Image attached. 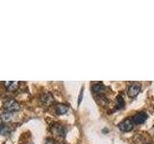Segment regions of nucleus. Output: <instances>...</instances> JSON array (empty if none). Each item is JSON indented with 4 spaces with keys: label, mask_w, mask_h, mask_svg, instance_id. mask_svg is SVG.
<instances>
[{
    "label": "nucleus",
    "mask_w": 154,
    "mask_h": 144,
    "mask_svg": "<svg viewBox=\"0 0 154 144\" xmlns=\"http://www.w3.org/2000/svg\"><path fill=\"white\" fill-rule=\"evenodd\" d=\"M3 108L5 110V112H14L16 113L20 110V105L16 100H8L4 103Z\"/></svg>",
    "instance_id": "nucleus-1"
},
{
    "label": "nucleus",
    "mask_w": 154,
    "mask_h": 144,
    "mask_svg": "<svg viewBox=\"0 0 154 144\" xmlns=\"http://www.w3.org/2000/svg\"><path fill=\"white\" fill-rule=\"evenodd\" d=\"M50 130H51V133L56 134L58 136H66V127L63 126L62 124L60 123H54L51 125L50 127Z\"/></svg>",
    "instance_id": "nucleus-2"
},
{
    "label": "nucleus",
    "mask_w": 154,
    "mask_h": 144,
    "mask_svg": "<svg viewBox=\"0 0 154 144\" xmlns=\"http://www.w3.org/2000/svg\"><path fill=\"white\" fill-rule=\"evenodd\" d=\"M118 126L122 132H129L133 129V120L131 118H126L119 123Z\"/></svg>",
    "instance_id": "nucleus-3"
},
{
    "label": "nucleus",
    "mask_w": 154,
    "mask_h": 144,
    "mask_svg": "<svg viewBox=\"0 0 154 144\" xmlns=\"http://www.w3.org/2000/svg\"><path fill=\"white\" fill-rule=\"evenodd\" d=\"M141 88H142V86L140 83L136 82V83H133L131 86H129L128 88V96L131 98H134L136 97V96L140 93V91H141Z\"/></svg>",
    "instance_id": "nucleus-4"
},
{
    "label": "nucleus",
    "mask_w": 154,
    "mask_h": 144,
    "mask_svg": "<svg viewBox=\"0 0 154 144\" xmlns=\"http://www.w3.org/2000/svg\"><path fill=\"white\" fill-rule=\"evenodd\" d=\"M41 102L45 106H51L54 103V98L50 92H46L41 96Z\"/></svg>",
    "instance_id": "nucleus-5"
},
{
    "label": "nucleus",
    "mask_w": 154,
    "mask_h": 144,
    "mask_svg": "<svg viewBox=\"0 0 154 144\" xmlns=\"http://www.w3.org/2000/svg\"><path fill=\"white\" fill-rule=\"evenodd\" d=\"M147 119V114L146 112H139L134 115L133 117V123L134 124H142Z\"/></svg>",
    "instance_id": "nucleus-6"
},
{
    "label": "nucleus",
    "mask_w": 154,
    "mask_h": 144,
    "mask_svg": "<svg viewBox=\"0 0 154 144\" xmlns=\"http://www.w3.org/2000/svg\"><path fill=\"white\" fill-rule=\"evenodd\" d=\"M14 112H4L3 113L0 114V118L3 121V123H8V122H11L13 118H14Z\"/></svg>",
    "instance_id": "nucleus-7"
},
{
    "label": "nucleus",
    "mask_w": 154,
    "mask_h": 144,
    "mask_svg": "<svg viewBox=\"0 0 154 144\" xmlns=\"http://www.w3.org/2000/svg\"><path fill=\"white\" fill-rule=\"evenodd\" d=\"M3 85L5 86V88H7V90L14 91V90L17 89L19 83H18V82H11V81H10V82H4Z\"/></svg>",
    "instance_id": "nucleus-8"
},
{
    "label": "nucleus",
    "mask_w": 154,
    "mask_h": 144,
    "mask_svg": "<svg viewBox=\"0 0 154 144\" xmlns=\"http://www.w3.org/2000/svg\"><path fill=\"white\" fill-rule=\"evenodd\" d=\"M55 110H56V112L58 114H65L67 112V110H69V107H67L66 105L65 104H57L55 106Z\"/></svg>",
    "instance_id": "nucleus-9"
},
{
    "label": "nucleus",
    "mask_w": 154,
    "mask_h": 144,
    "mask_svg": "<svg viewBox=\"0 0 154 144\" xmlns=\"http://www.w3.org/2000/svg\"><path fill=\"white\" fill-rule=\"evenodd\" d=\"M11 132H12V128L8 124L5 123L0 124V134L1 136H8Z\"/></svg>",
    "instance_id": "nucleus-10"
},
{
    "label": "nucleus",
    "mask_w": 154,
    "mask_h": 144,
    "mask_svg": "<svg viewBox=\"0 0 154 144\" xmlns=\"http://www.w3.org/2000/svg\"><path fill=\"white\" fill-rule=\"evenodd\" d=\"M93 88H94V93H96V94H101V93L104 92V91L106 90V86L102 83H98V84H95Z\"/></svg>",
    "instance_id": "nucleus-11"
},
{
    "label": "nucleus",
    "mask_w": 154,
    "mask_h": 144,
    "mask_svg": "<svg viewBox=\"0 0 154 144\" xmlns=\"http://www.w3.org/2000/svg\"><path fill=\"white\" fill-rule=\"evenodd\" d=\"M123 105H124V101H123L122 97L120 95H118V97H117V108L118 109L122 108Z\"/></svg>",
    "instance_id": "nucleus-12"
},
{
    "label": "nucleus",
    "mask_w": 154,
    "mask_h": 144,
    "mask_svg": "<svg viewBox=\"0 0 154 144\" xmlns=\"http://www.w3.org/2000/svg\"><path fill=\"white\" fill-rule=\"evenodd\" d=\"M45 144H62V143L56 141L55 139H53V138H47L45 140Z\"/></svg>",
    "instance_id": "nucleus-13"
},
{
    "label": "nucleus",
    "mask_w": 154,
    "mask_h": 144,
    "mask_svg": "<svg viewBox=\"0 0 154 144\" xmlns=\"http://www.w3.org/2000/svg\"><path fill=\"white\" fill-rule=\"evenodd\" d=\"M83 91H84V88H82L81 89V93H80V97L78 99V105L81 103V101H82V97H83Z\"/></svg>",
    "instance_id": "nucleus-14"
},
{
    "label": "nucleus",
    "mask_w": 154,
    "mask_h": 144,
    "mask_svg": "<svg viewBox=\"0 0 154 144\" xmlns=\"http://www.w3.org/2000/svg\"><path fill=\"white\" fill-rule=\"evenodd\" d=\"M149 144H153V143H149Z\"/></svg>",
    "instance_id": "nucleus-15"
},
{
    "label": "nucleus",
    "mask_w": 154,
    "mask_h": 144,
    "mask_svg": "<svg viewBox=\"0 0 154 144\" xmlns=\"http://www.w3.org/2000/svg\"><path fill=\"white\" fill-rule=\"evenodd\" d=\"M153 131H154V127H153Z\"/></svg>",
    "instance_id": "nucleus-16"
}]
</instances>
